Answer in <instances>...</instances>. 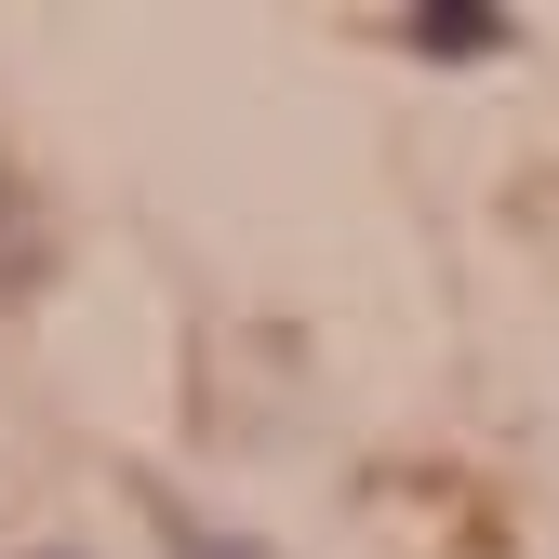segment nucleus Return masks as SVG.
<instances>
[{
    "label": "nucleus",
    "instance_id": "1",
    "mask_svg": "<svg viewBox=\"0 0 559 559\" xmlns=\"http://www.w3.org/2000/svg\"><path fill=\"white\" fill-rule=\"evenodd\" d=\"M413 53H440V67L507 53V14H479V0H427V14H413Z\"/></svg>",
    "mask_w": 559,
    "mask_h": 559
},
{
    "label": "nucleus",
    "instance_id": "2",
    "mask_svg": "<svg viewBox=\"0 0 559 559\" xmlns=\"http://www.w3.org/2000/svg\"><path fill=\"white\" fill-rule=\"evenodd\" d=\"M160 533H174V559H253V546H240V533H214V520H160Z\"/></svg>",
    "mask_w": 559,
    "mask_h": 559
}]
</instances>
